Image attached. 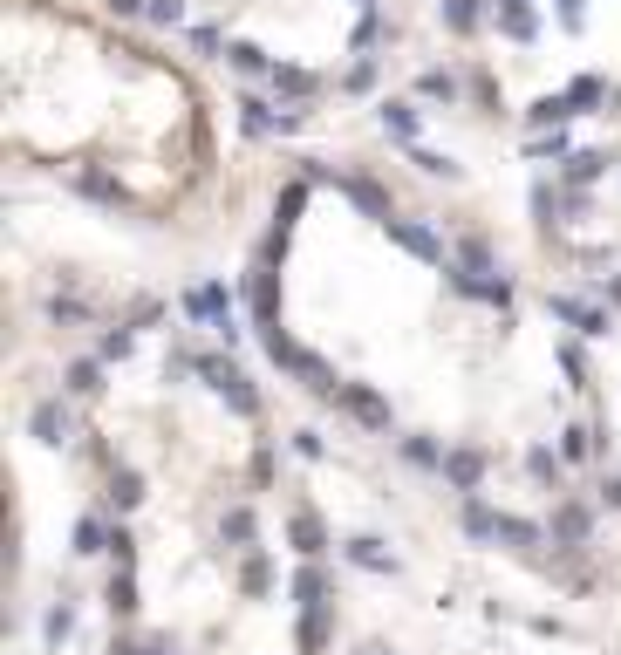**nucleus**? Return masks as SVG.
Segmentation results:
<instances>
[{
	"instance_id": "nucleus-1",
	"label": "nucleus",
	"mask_w": 621,
	"mask_h": 655,
	"mask_svg": "<svg viewBox=\"0 0 621 655\" xmlns=\"http://www.w3.org/2000/svg\"><path fill=\"white\" fill-rule=\"evenodd\" d=\"M546 533H553V553H581L587 533H594V512L587 505H553V519H546Z\"/></svg>"
},
{
	"instance_id": "nucleus-2",
	"label": "nucleus",
	"mask_w": 621,
	"mask_h": 655,
	"mask_svg": "<svg viewBox=\"0 0 621 655\" xmlns=\"http://www.w3.org/2000/svg\"><path fill=\"white\" fill-rule=\"evenodd\" d=\"M328 642H335V601L301 608V621H294V649H301V655H321Z\"/></svg>"
},
{
	"instance_id": "nucleus-3",
	"label": "nucleus",
	"mask_w": 621,
	"mask_h": 655,
	"mask_svg": "<svg viewBox=\"0 0 621 655\" xmlns=\"http://www.w3.org/2000/svg\"><path fill=\"white\" fill-rule=\"evenodd\" d=\"M335 403H342V410H349L362 430H376V437L389 430V403H383V396H376L369 383H342V396H335Z\"/></svg>"
},
{
	"instance_id": "nucleus-4",
	"label": "nucleus",
	"mask_w": 621,
	"mask_h": 655,
	"mask_svg": "<svg viewBox=\"0 0 621 655\" xmlns=\"http://www.w3.org/2000/svg\"><path fill=\"white\" fill-rule=\"evenodd\" d=\"M28 430H35V444H48V451L76 437V424H69V410H62V396H41L35 410H28Z\"/></svg>"
},
{
	"instance_id": "nucleus-5",
	"label": "nucleus",
	"mask_w": 621,
	"mask_h": 655,
	"mask_svg": "<svg viewBox=\"0 0 621 655\" xmlns=\"http://www.w3.org/2000/svg\"><path fill=\"white\" fill-rule=\"evenodd\" d=\"M287 540H294L301 560H321V553H328V526H321V512L294 505V512H287Z\"/></svg>"
},
{
	"instance_id": "nucleus-6",
	"label": "nucleus",
	"mask_w": 621,
	"mask_h": 655,
	"mask_svg": "<svg viewBox=\"0 0 621 655\" xmlns=\"http://www.w3.org/2000/svg\"><path fill=\"white\" fill-rule=\"evenodd\" d=\"M342 560H349V567H362V574H396V553H389L376 533H355V540H342Z\"/></svg>"
},
{
	"instance_id": "nucleus-7",
	"label": "nucleus",
	"mask_w": 621,
	"mask_h": 655,
	"mask_svg": "<svg viewBox=\"0 0 621 655\" xmlns=\"http://www.w3.org/2000/svg\"><path fill=\"white\" fill-rule=\"evenodd\" d=\"M444 485L451 492H478L485 485V451H444Z\"/></svg>"
},
{
	"instance_id": "nucleus-8",
	"label": "nucleus",
	"mask_w": 621,
	"mask_h": 655,
	"mask_svg": "<svg viewBox=\"0 0 621 655\" xmlns=\"http://www.w3.org/2000/svg\"><path fill=\"white\" fill-rule=\"evenodd\" d=\"M546 540H553L546 526H533V519H512V512H499V546H512V553H540Z\"/></svg>"
},
{
	"instance_id": "nucleus-9",
	"label": "nucleus",
	"mask_w": 621,
	"mask_h": 655,
	"mask_svg": "<svg viewBox=\"0 0 621 655\" xmlns=\"http://www.w3.org/2000/svg\"><path fill=\"white\" fill-rule=\"evenodd\" d=\"M239 594H246V601H260V594H273V560L260 553V546H253V553L239 560Z\"/></svg>"
},
{
	"instance_id": "nucleus-10",
	"label": "nucleus",
	"mask_w": 621,
	"mask_h": 655,
	"mask_svg": "<svg viewBox=\"0 0 621 655\" xmlns=\"http://www.w3.org/2000/svg\"><path fill=\"white\" fill-rule=\"evenodd\" d=\"M287 594H294L301 608L328 601V574H321V560H301V567H294V580H287Z\"/></svg>"
},
{
	"instance_id": "nucleus-11",
	"label": "nucleus",
	"mask_w": 621,
	"mask_h": 655,
	"mask_svg": "<svg viewBox=\"0 0 621 655\" xmlns=\"http://www.w3.org/2000/svg\"><path fill=\"white\" fill-rule=\"evenodd\" d=\"M103 608H110L117 621L137 615V574H130V567H117V574H110V587H103Z\"/></svg>"
},
{
	"instance_id": "nucleus-12",
	"label": "nucleus",
	"mask_w": 621,
	"mask_h": 655,
	"mask_svg": "<svg viewBox=\"0 0 621 655\" xmlns=\"http://www.w3.org/2000/svg\"><path fill=\"white\" fill-rule=\"evenodd\" d=\"M69 635H76V601H55V608L41 615V642H48V649H62Z\"/></svg>"
},
{
	"instance_id": "nucleus-13",
	"label": "nucleus",
	"mask_w": 621,
	"mask_h": 655,
	"mask_svg": "<svg viewBox=\"0 0 621 655\" xmlns=\"http://www.w3.org/2000/svg\"><path fill=\"white\" fill-rule=\"evenodd\" d=\"M219 540L233 546V553H253V512H246V505H233V512L219 519Z\"/></svg>"
},
{
	"instance_id": "nucleus-14",
	"label": "nucleus",
	"mask_w": 621,
	"mask_h": 655,
	"mask_svg": "<svg viewBox=\"0 0 621 655\" xmlns=\"http://www.w3.org/2000/svg\"><path fill=\"white\" fill-rule=\"evenodd\" d=\"M526 471H533L540 485H553V492H560V478H567V458H553L546 444H533V451H526Z\"/></svg>"
},
{
	"instance_id": "nucleus-15",
	"label": "nucleus",
	"mask_w": 621,
	"mask_h": 655,
	"mask_svg": "<svg viewBox=\"0 0 621 655\" xmlns=\"http://www.w3.org/2000/svg\"><path fill=\"white\" fill-rule=\"evenodd\" d=\"M62 389H69V396H96V389H103V362H69Z\"/></svg>"
},
{
	"instance_id": "nucleus-16",
	"label": "nucleus",
	"mask_w": 621,
	"mask_h": 655,
	"mask_svg": "<svg viewBox=\"0 0 621 655\" xmlns=\"http://www.w3.org/2000/svg\"><path fill=\"white\" fill-rule=\"evenodd\" d=\"M137 499H144V478H137V471H110V505H117V512H130Z\"/></svg>"
},
{
	"instance_id": "nucleus-17",
	"label": "nucleus",
	"mask_w": 621,
	"mask_h": 655,
	"mask_svg": "<svg viewBox=\"0 0 621 655\" xmlns=\"http://www.w3.org/2000/svg\"><path fill=\"white\" fill-rule=\"evenodd\" d=\"M76 553L89 560V553H110V526L103 519H76Z\"/></svg>"
},
{
	"instance_id": "nucleus-18",
	"label": "nucleus",
	"mask_w": 621,
	"mask_h": 655,
	"mask_svg": "<svg viewBox=\"0 0 621 655\" xmlns=\"http://www.w3.org/2000/svg\"><path fill=\"white\" fill-rule=\"evenodd\" d=\"M587 451H601V437H594V430H581V424L560 430V458H587Z\"/></svg>"
},
{
	"instance_id": "nucleus-19",
	"label": "nucleus",
	"mask_w": 621,
	"mask_h": 655,
	"mask_svg": "<svg viewBox=\"0 0 621 655\" xmlns=\"http://www.w3.org/2000/svg\"><path fill=\"white\" fill-rule=\"evenodd\" d=\"M403 458H410V464H424V471H444V451H437L430 437H403Z\"/></svg>"
},
{
	"instance_id": "nucleus-20",
	"label": "nucleus",
	"mask_w": 621,
	"mask_h": 655,
	"mask_svg": "<svg viewBox=\"0 0 621 655\" xmlns=\"http://www.w3.org/2000/svg\"><path fill=\"white\" fill-rule=\"evenodd\" d=\"M110 560H117V567H137V540H130L123 526H110Z\"/></svg>"
},
{
	"instance_id": "nucleus-21",
	"label": "nucleus",
	"mask_w": 621,
	"mask_h": 655,
	"mask_svg": "<svg viewBox=\"0 0 621 655\" xmlns=\"http://www.w3.org/2000/svg\"><path fill=\"white\" fill-rule=\"evenodd\" d=\"M178 14H185V7H178V0H157V7H151V21H157V28H171V21H178Z\"/></svg>"
},
{
	"instance_id": "nucleus-22",
	"label": "nucleus",
	"mask_w": 621,
	"mask_h": 655,
	"mask_svg": "<svg viewBox=\"0 0 621 655\" xmlns=\"http://www.w3.org/2000/svg\"><path fill=\"white\" fill-rule=\"evenodd\" d=\"M601 499H608V505H621V478H601Z\"/></svg>"
},
{
	"instance_id": "nucleus-23",
	"label": "nucleus",
	"mask_w": 621,
	"mask_h": 655,
	"mask_svg": "<svg viewBox=\"0 0 621 655\" xmlns=\"http://www.w3.org/2000/svg\"><path fill=\"white\" fill-rule=\"evenodd\" d=\"M144 655H178V649H171L164 635H151V642H144Z\"/></svg>"
},
{
	"instance_id": "nucleus-24",
	"label": "nucleus",
	"mask_w": 621,
	"mask_h": 655,
	"mask_svg": "<svg viewBox=\"0 0 621 655\" xmlns=\"http://www.w3.org/2000/svg\"><path fill=\"white\" fill-rule=\"evenodd\" d=\"M110 655H144V642H110Z\"/></svg>"
},
{
	"instance_id": "nucleus-25",
	"label": "nucleus",
	"mask_w": 621,
	"mask_h": 655,
	"mask_svg": "<svg viewBox=\"0 0 621 655\" xmlns=\"http://www.w3.org/2000/svg\"><path fill=\"white\" fill-rule=\"evenodd\" d=\"M362 655H389V649H376V642H369V649H362Z\"/></svg>"
},
{
	"instance_id": "nucleus-26",
	"label": "nucleus",
	"mask_w": 621,
	"mask_h": 655,
	"mask_svg": "<svg viewBox=\"0 0 621 655\" xmlns=\"http://www.w3.org/2000/svg\"><path fill=\"white\" fill-rule=\"evenodd\" d=\"M294 655H301V649H294Z\"/></svg>"
}]
</instances>
